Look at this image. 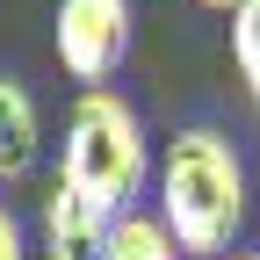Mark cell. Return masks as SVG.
Masks as SVG:
<instances>
[{
    "label": "cell",
    "instance_id": "1",
    "mask_svg": "<svg viewBox=\"0 0 260 260\" xmlns=\"http://www.w3.org/2000/svg\"><path fill=\"white\" fill-rule=\"evenodd\" d=\"M246 217V167L232 138L181 130L159 159V224L181 253H224Z\"/></svg>",
    "mask_w": 260,
    "mask_h": 260
},
{
    "label": "cell",
    "instance_id": "2",
    "mask_svg": "<svg viewBox=\"0 0 260 260\" xmlns=\"http://www.w3.org/2000/svg\"><path fill=\"white\" fill-rule=\"evenodd\" d=\"M145 174H152V145H145V123L138 109L109 87H87L73 116H65V152H58V181L87 195L109 224L130 217V203L145 195Z\"/></svg>",
    "mask_w": 260,
    "mask_h": 260
},
{
    "label": "cell",
    "instance_id": "3",
    "mask_svg": "<svg viewBox=\"0 0 260 260\" xmlns=\"http://www.w3.org/2000/svg\"><path fill=\"white\" fill-rule=\"evenodd\" d=\"M130 51V0H58V65L102 87Z\"/></svg>",
    "mask_w": 260,
    "mask_h": 260
},
{
    "label": "cell",
    "instance_id": "4",
    "mask_svg": "<svg viewBox=\"0 0 260 260\" xmlns=\"http://www.w3.org/2000/svg\"><path fill=\"white\" fill-rule=\"evenodd\" d=\"M102 246H109V217L58 181L44 195V260H102Z\"/></svg>",
    "mask_w": 260,
    "mask_h": 260
},
{
    "label": "cell",
    "instance_id": "5",
    "mask_svg": "<svg viewBox=\"0 0 260 260\" xmlns=\"http://www.w3.org/2000/svg\"><path fill=\"white\" fill-rule=\"evenodd\" d=\"M44 152V123H37V102L29 87L0 73V181H22Z\"/></svg>",
    "mask_w": 260,
    "mask_h": 260
},
{
    "label": "cell",
    "instance_id": "6",
    "mask_svg": "<svg viewBox=\"0 0 260 260\" xmlns=\"http://www.w3.org/2000/svg\"><path fill=\"white\" fill-rule=\"evenodd\" d=\"M102 260H181V246L167 239V224L159 217H116L109 224V246H102Z\"/></svg>",
    "mask_w": 260,
    "mask_h": 260
},
{
    "label": "cell",
    "instance_id": "7",
    "mask_svg": "<svg viewBox=\"0 0 260 260\" xmlns=\"http://www.w3.org/2000/svg\"><path fill=\"white\" fill-rule=\"evenodd\" d=\"M232 58H239V80L260 102V0H232Z\"/></svg>",
    "mask_w": 260,
    "mask_h": 260
},
{
    "label": "cell",
    "instance_id": "8",
    "mask_svg": "<svg viewBox=\"0 0 260 260\" xmlns=\"http://www.w3.org/2000/svg\"><path fill=\"white\" fill-rule=\"evenodd\" d=\"M29 246H22V224H15V210L0 203V260H22Z\"/></svg>",
    "mask_w": 260,
    "mask_h": 260
},
{
    "label": "cell",
    "instance_id": "9",
    "mask_svg": "<svg viewBox=\"0 0 260 260\" xmlns=\"http://www.w3.org/2000/svg\"><path fill=\"white\" fill-rule=\"evenodd\" d=\"M210 8H232V0H210Z\"/></svg>",
    "mask_w": 260,
    "mask_h": 260
}]
</instances>
